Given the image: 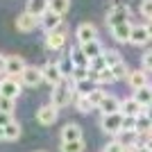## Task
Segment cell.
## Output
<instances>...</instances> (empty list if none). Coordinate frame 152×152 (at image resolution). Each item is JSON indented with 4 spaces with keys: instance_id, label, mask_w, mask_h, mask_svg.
<instances>
[{
    "instance_id": "cell-19",
    "label": "cell",
    "mask_w": 152,
    "mask_h": 152,
    "mask_svg": "<svg viewBox=\"0 0 152 152\" xmlns=\"http://www.w3.org/2000/svg\"><path fill=\"white\" fill-rule=\"evenodd\" d=\"M98 109L102 111V116L118 114V111H121V100H118V98H114V95H107V98L102 100V104H100Z\"/></svg>"
},
{
    "instance_id": "cell-39",
    "label": "cell",
    "mask_w": 152,
    "mask_h": 152,
    "mask_svg": "<svg viewBox=\"0 0 152 152\" xmlns=\"http://www.w3.org/2000/svg\"><path fill=\"white\" fill-rule=\"evenodd\" d=\"M9 123H14V116L12 114H2V111H0V127H7Z\"/></svg>"
},
{
    "instance_id": "cell-43",
    "label": "cell",
    "mask_w": 152,
    "mask_h": 152,
    "mask_svg": "<svg viewBox=\"0 0 152 152\" xmlns=\"http://www.w3.org/2000/svg\"><path fill=\"white\" fill-rule=\"evenodd\" d=\"M145 145H148V148L152 150V136H148V139H145Z\"/></svg>"
},
{
    "instance_id": "cell-6",
    "label": "cell",
    "mask_w": 152,
    "mask_h": 152,
    "mask_svg": "<svg viewBox=\"0 0 152 152\" xmlns=\"http://www.w3.org/2000/svg\"><path fill=\"white\" fill-rule=\"evenodd\" d=\"M18 95H20V80H14V77H2L0 80V98L16 100Z\"/></svg>"
},
{
    "instance_id": "cell-30",
    "label": "cell",
    "mask_w": 152,
    "mask_h": 152,
    "mask_svg": "<svg viewBox=\"0 0 152 152\" xmlns=\"http://www.w3.org/2000/svg\"><path fill=\"white\" fill-rule=\"evenodd\" d=\"M111 73H114L116 82H118V80H129V73H132V70L127 68V64L123 61V64H118V66H114V68H111Z\"/></svg>"
},
{
    "instance_id": "cell-38",
    "label": "cell",
    "mask_w": 152,
    "mask_h": 152,
    "mask_svg": "<svg viewBox=\"0 0 152 152\" xmlns=\"http://www.w3.org/2000/svg\"><path fill=\"white\" fill-rule=\"evenodd\" d=\"M143 70H152V50L143 55Z\"/></svg>"
},
{
    "instance_id": "cell-27",
    "label": "cell",
    "mask_w": 152,
    "mask_h": 152,
    "mask_svg": "<svg viewBox=\"0 0 152 152\" xmlns=\"http://www.w3.org/2000/svg\"><path fill=\"white\" fill-rule=\"evenodd\" d=\"M75 109L80 111V114H89V111H93V104H91L89 95H75Z\"/></svg>"
},
{
    "instance_id": "cell-17",
    "label": "cell",
    "mask_w": 152,
    "mask_h": 152,
    "mask_svg": "<svg viewBox=\"0 0 152 152\" xmlns=\"http://www.w3.org/2000/svg\"><path fill=\"white\" fill-rule=\"evenodd\" d=\"M70 64H73V68H89V59H86V55H84L82 52V48H80V45H73V48H70Z\"/></svg>"
},
{
    "instance_id": "cell-1",
    "label": "cell",
    "mask_w": 152,
    "mask_h": 152,
    "mask_svg": "<svg viewBox=\"0 0 152 152\" xmlns=\"http://www.w3.org/2000/svg\"><path fill=\"white\" fill-rule=\"evenodd\" d=\"M123 121H125L123 111L111 114V116H102L100 118V127H102V132L109 134V136H118V134L123 132Z\"/></svg>"
},
{
    "instance_id": "cell-32",
    "label": "cell",
    "mask_w": 152,
    "mask_h": 152,
    "mask_svg": "<svg viewBox=\"0 0 152 152\" xmlns=\"http://www.w3.org/2000/svg\"><path fill=\"white\" fill-rule=\"evenodd\" d=\"M70 77H73V84L75 82H84V80H91V70L89 68H73Z\"/></svg>"
},
{
    "instance_id": "cell-12",
    "label": "cell",
    "mask_w": 152,
    "mask_h": 152,
    "mask_svg": "<svg viewBox=\"0 0 152 152\" xmlns=\"http://www.w3.org/2000/svg\"><path fill=\"white\" fill-rule=\"evenodd\" d=\"M37 25H41V20L34 18V16L27 14V12L16 16V30L18 32H32V30H37Z\"/></svg>"
},
{
    "instance_id": "cell-35",
    "label": "cell",
    "mask_w": 152,
    "mask_h": 152,
    "mask_svg": "<svg viewBox=\"0 0 152 152\" xmlns=\"http://www.w3.org/2000/svg\"><path fill=\"white\" fill-rule=\"evenodd\" d=\"M139 12H141V16H143V18L152 20V0H141Z\"/></svg>"
},
{
    "instance_id": "cell-40",
    "label": "cell",
    "mask_w": 152,
    "mask_h": 152,
    "mask_svg": "<svg viewBox=\"0 0 152 152\" xmlns=\"http://www.w3.org/2000/svg\"><path fill=\"white\" fill-rule=\"evenodd\" d=\"M0 75H7V57L0 55Z\"/></svg>"
},
{
    "instance_id": "cell-16",
    "label": "cell",
    "mask_w": 152,
    "mask_h": 152,
    "mask_svg": "<svg viewBox=\"0 0 152 152\" xmlns=\"http://www.w3.org/2000/svg\"><path fill=\"white\" fill-rule=\"evenodd\" d=\"M132 27L129 23H123V25H116L111 27V37H114L116 43H129V39H132Z\"/></svg>"
},
{
    "instance_id": "cell-44",
    "label": "cell",
    "mask_w": 152,
    "mask_h": 152,
    "mask_svg": "<svg viewBox=\"0 0 152 152\" xmlns=\"http://www.w3.org/2000/svg\"><path fill=\"white\" fill-rule=\"evenodd\" d=\"M0 141H5V127H0Z\"/></svg>"
},
{
    "instance_id": "cell-37",
    "label": "cell",
    "mask_w": 152,
    "mask_h": 152,
    "mask_svg": "<svg viewBox=\"0 0 152 152\" xmlns=\"http://www.w3.org/2000/svg\"><path fill=\"white\" fill-rule=\"evenodd\" d=\"M123 132H136V118L125 116V121H123Z\"/></svg>"
},
{
    "instance_id": "cell-4",
    "label": "cell",
    "mask_w": 152,
    "mask_h": 152,
    "mask_svg": "<svg viewBox=\"0 0 152 152\" xmlns=\"http://www.w3.org/2000/svg\"><path fill=\"white\" fill-rule=\"evenodd\" d=\"M41 82H45V75H43V68H39V66H27L25 73L20 75V84L30 86V89L39 86Z\"/></svg>"
},
{
    "instance_id": "cell-33",
    "label": "cell",
    "mask_w": 152,
    "mask_h": 152,
    "mask_svg": "<svg viewBox=\"0 0 152 152\" xmlns=\"http://www.w3.org/2000/svg\"><path fill=\"white\" fill-rule=\"evenodd\" d=\"M0 111L2 114H12L16 111V100H9V98H0Z\"/></svg>"
},
{
    "instance_id": "cell-11",
    "label": "cell",
    "mask_w": 152,
    "mask_h": 152,
    "mask_svg": "<svg viewBox=\"0 0 152 152\" xmlns=\"http://www.w3.org/2000/svg\"><path fill=\"white\" fill-rule=\"evenodd\" d=\"M64 45H66V30H55L50 34H45V48L48 50H61Z\"/></svg>"
},
{
    "instance_id": "cell-8",
    "label": "cell",
    "mask_w": 152,
    "mask_h": 152,
    "mask_svg": "<svg viewBox=\"0 0 152 152\" xmlns=\"http://www.w3.org/2000/svg\"><path fill=\"white\" fill-rule=\"evenodd\" d=\"M57 118H59V109L55 107V104H43V107L37 111V121L41 123L43 127L55 125V123H57Z\"/></svg>"
},
{
    "instance_id": "cell-29",
    "label": "cell",
    "mask_w": 152,
    "mask_h": 152,
    "mask_svg": "<svg viewBox=\"0 0 152 152\" xmlns=\"http://www.w3.org/2000/svg\"><path fill=\"white\" fill-rule=\"evenodd\" d=\"M20 123L18 121H14V123H9V125L5 127V141H16V139H20Z\"/></svg>"
},
{
    "instance_id": "cell-36",
    "label": "cell",
    "mask_w": 152,
    "mask_h": 152,
    "mask_svg": "<svg viewBox=\"0 0 152 152\" xmlns=\"http://www.w3.org/2000/svg\"><path fill=\"white\" fill-rule=\"evenodd\" d=\"M102 68H107L104 57H98V59H93V61L89 64V70H91V73H98V70H102Z\"/></svg>"
},
{
    "instance_id": "cell-25",
    "label": "cell",
    "mask_w": 152,
    "mask_h": 152,
    "mask_svg": "<svg viewBox=\"0 0 152 152\" xmlns=\"http://www.w3.org/2000/svg\"><path fill=\"white\" fill-rule=\"evenodd\" d=\"M104 64H107V68H114V66H118V64H123V57L121 52L116 50V48H109V50H104Z\"/></svg>"
},
{
    "instance_id": "cell-26",
    "label": "cell",
    "mask_w": 152,
    "mask_h": 152,
    "mask_svg": "<svg viewBox=\"0 0 152 152\" xmlns=\"http://www.w3.org/2000/svg\"><path fill=\"white\" fill-rule=\"evenodd\" d=\"M150 129H152V118L150 116H139L136 118V134L139 136H143V134L150 136Z\"/></svg>"
},
{
    "instance_id": "cell-18",
    "label": "cell",
    "mask_w": 152,
    "mask_h": 152,
    "mask_svg": "<svg viewBox=\"0 0 152 152\" xmlns=\"http://www.w3.org/2000/svg\"><path fill=\"white\" fill-rule=\"evenodd\" d=\"M48 2H50V0H27L25 12H27V14H32L34 18L41 20V16L48 12Z\"/></svg>"
},
{
    "instance_id": "cell-20",
    "label": "cell",
    "mask_w": 152,
    "mask_h": 152,
    "mask_svg": "<svg viewBox=\"0 0 152 152\" xmlns=\"http://www.w3.org/2000/svg\"><path fill=\"white\" fill-rule=\"evenodd\" d=\"M148 41H150L148 27L145 25H134L132 27V39H129V43H132V45H145Z\"/></svg>"
},
{
    "instance_id": "cell-24",
    "label": "cell",
    "mask_w": 152,
    "mask_h": 152,
    "mask_svg": "<svg viewBox=\"0 0 152 152\" xmlns=\"http://www.w3.org/2000/svg\"><path fill=\"white\" fill-rule=\"evenodd\" d=\"M134 100L139 102L141 107H150V104H152V89H150V86H145V89L134 91Z\"/></svg>"
},
{
    "instance_id": "cell-46",
    "label": "cell",
    "mask_w": 152,
    "mask_h": 152,
    "mask_svg": "<svg viewBox=\"0 0 152 152\" xmlns=\"http://www.w3.org/2000/svg\"><path fill=\"white\" fill-rule=\"evenodd\" d=\"M150 89H152V84H150Z\"/></svg>"
},
{
    "instance_id": "cell-42",
    "label": "cell",
    "mask_w": 152,
    "mask_h": 152,
    "mask_svg": "<svg viewBox=\"0 0 152 152\" xmlns=\"http://www.w3.org/2000/svg\"><path fill=\"white\" fill-rule=\"evenodd\" d=\"M145 27H148V34H150V39H152V20H148V25H145Z\"/></svg>"
},
{
    "instance_id": "cell-15",
    "label": "cell",
    "mask_w": 152,
    "mask_h": 152,
    "mask_svg": "<svg viewBox=\"0 0 152 152\" xmlns=\"http://www.w3.org/2000/svg\"><path fill=\"white\" fill-rule=\"evenodd\" d=\"M129 86H132V91H139V89H145V86H150V82H148V70H143V68H136V70H132L129 73Z\"/></svg>"
},
{
    "instance_id": "cell-2",
    "label": "cell",
    "mask_w": 152,
    "mask_h": 152,
    "mask_svg": "<svg viewBox=\"0 0 152 152\" xmlns=\"http://www.w3.org/2000/svg\"><path fill=\"white\" fill-rule=\"evenodd\" d=\"M129 14H132V9L127 5H114L107 12L104 20H107L109 27H116V25H123V23H129Z\"/></svg>"
},
{
    "instance_id": "cell-41",
    "label": "cell",
    "mask_w": 152,
    "mask_h": 152,
    "mask_svg": "<svg viewBox=\"0 0 152 152\" xmlns=\"http://www.w3.org/2000/svg\"><path fill=\"white\" fill-rule=\"evenodd\" d=\"M134 152H152V150H150V148L145 145V143H139V145L134 148Z\"/></svg>"
},
{
    "instance_id": "cell-10",
    "label": "cell",
    "mask_w": 152,
    "mask_h": 152,
    "mask_svg": "<svg viewBox=\"0 0 152 152\" xmlns=\"http://www.w3.org/2000/svg\"><path fill=\"white\" fill-rule=\"evenodd\" d=\"M25 61L23 57L18 55H12V57H7V77H14V80H20V75L25 73Z\"/></svg>"
},
{
    "instance_id": "cell-34",
    "label": "cell",
    "mask_w": 152,
    "mask_h": 152,
    "mask_svg": "<svg viewBox=\"0 0 152 152\" xmlns=\"http://www.w3.org/2000/svg\"><path fill=\"white\" fill-rule=\"evenodd\" d=\"M104 98H107V93H104V91H102L100 86H98V89H95L93 93L89 95V100H91V104H93L95 109H98V107H100V104H102V100H104Z\"/></svg>"
},
{
    "instance_id": "cell-47",
    "label": "cell",
    "mask_w": 152,
    "mask_h": 152,
    "mask_svg": "<svg viewBox=\"0 0 152 152\" xmlns=\"http://www.w3.org/2000/svg\"><path fill=\"white\" fill-rule=\"evenodd\" d=\"M39 152H43V150H39Z\"/></svg>"
},
{
    "instance_id": "cell-7",
    "label": "cell",
    "mask_w": 152,
    "mask_h": 152,
    "mask_svg": "<svg viewBox=\"0 0 152 152\" xmlns=\"http://www.w3.org/2000/svg\"><path fill=\"white\" fill-rule=\"evenodd\" d=\"M43 75H45V82L50 84L52 89L59 86V84H64V73L59 68V61H48L43 66Z\"/></svg>"
},
{
    "instance_id": "cell-45",
    "label": "cell",
    "mask_w": 152,
    "mask_h": 152,
    "mask_svg": "<svg viewBox=\"0 0 152 152\" xmlns=\"http://www.w3.org/2000/svg\"><path fill=\"white\" fill-rule=\"evenodd\" d=\"M145 114H148V116H150V118H152V104H150V107L145 109Z\"/></svg>"
},
{
    "instance_id": "cell-13",
    "label": "cell",
    "mask_w": 152,
    "mask_h": 152,
    "mask_svg": "<svg viewBox=\"0 0 152 152\" xmlns=\"http://www.w3.org/2000/svg\"><path fill=\"white\" fill-rule=\"evenodd\" d=\"M41 27L45 30V34H50V32L59 30V27H61V16L48 9V12H45L43 16H41Z\"/></svg>"
},
{
    "instance_id": "cell-5",
    "label": "cell",
    "mask_w": 152,
    "mask_h": 152,
    "mask_svg": "<svg viewBox=\"0 0 152 152\" xmlns=\"http://www.w3.org/2000/svg\"><path fill=\"white\" fill-rule=\"evenodd\" d=\"M75 37H77V45H86L91 41H98V27L93 23H80L75 30Z\"/></svg>"
},
{
    "instance_id": "cell-23",
    "label": "cell",
    "mask_w": 152,
    "mask_h": 152,
    "mask_svg": "<svg viewBox=\"0 0 152 152\" xmlns=\"http://www.w3.org/2000/svg\"><path fill=\"white\" fill-rule=\"evenodd\" d=\"M73 89H75V95H91L98 89V84H95L93 80H84V82H75Z\"/></svg>"
},
{
    "instance_id": "cell-3",
    "label": "cell",
    "mask_w": 152,
    "mask_h": 152,
    "mask_svg": "<svg viewBox=\"0 0 152 152\" xmlns=\"http://www.w3.org/2000/svg\"><path fill=\"white\" fill-rule=\"evenodd\" d=\"M73 98H75V89H73V86H66V84H59V86L52 89V102L50 104H55L57 109H64L66 104H70Z\"/></svg>"
},
{
    "instance_id": "cell-21",
    "label": "cell",
    "mask_w": 152,
    "mask_h": 152,
    "mask_svg": "<svg viewBox=\"0 0 152 152\" xmlns=\"http://www.w3.org/2000/svg\"><path fill=\"white\" fill-rule=\"evenodd\" d=\"M80 48H82V52L86 55V59H89V61H93V59H98V57H102V55H104V48L100 45V41H91V43L80 45Z\"/></svg>"
},
{
    "instance_id": "cell-28",
    "label": "cell",
    "mask_w": 152,
    "mask_h": 152,
    "mask_svg": "<svg viewBox=\"0 0 152 152\" xmlns=\"http://www.w3.org/2000/svg\"><path fill=\"white\" fill-rule=\"evenodd\" d=\"M48 9L59 14V16H64V14L70 9V0H50V2H48Z\"/></svg>"
},
{
    "instance_id": "cell-9",
    "label": "cell",
    "mask_w": 152,
    "mask_h": 152,
    "mask_svg": "<svg viewBox=\"0 0 152 152\" xmlns=\"http://www.w3.org/2000/svg\"><path fill=\"white\" fill-rule=\"evenodd\" d=\"M145 109H148V107H141L139 102L134 100V95H132V98H125V100L121 102V111H123V116H132V118L148 116V114H145Z\"/></svg>"
},
{
    "instance_id": "cell-31",
    "label": "cell",
    "mask_w": 152,
    "mask_h": 152,
    "mask_svg": "<svg viewBox=\"0 0 152 152\" xmlns=\"http://www.w3.org/2000/svg\"><path fill=\"white\" fill-rule=\"evenodd\" d=\"M61 152H84V141H70V143H61L59 145Z\"/></svg>"
},
{
    "instance_id": "cell-22",
    "label": "cell",
    "mask_w": 152,
    "mask_h": 152,
    "mask_svg": "<svg viewBox=\"0 0 152 152\" xmlns=\"http://www.w3.org/2000/svg\"><path fill=\"white\" fill-rule=\"evenodd\" d=\"M91 80H93L95 84H100V86L116 82V77H114V73H111V68H102V70H98V73H91Z\"/></svg>"
},
{
    "instance_id": "cell-14",
    "label": "cell",
    "mask_w": 152,
    "mask_h": 152,
    "mask_svg": "<svg viewBox=\"0 0 152 152\" xmlns=\"http://www.w3.org/2000/svg\"><path fill=\"white\" fill-rule=\"evenodd\" d=\"M70 141H82V127L77 123H66L61 127V143H70Z\"/></svg>"
}]
</instances>
